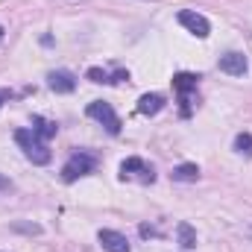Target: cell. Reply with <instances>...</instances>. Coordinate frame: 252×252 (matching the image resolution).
I'll return each instance as SVG.
<instances>
[{
    "mask_svg": "<svg viewBox=\"0 0 252 252\" xmlns=\"http://www.w3.org/2000/svg\"><path fill=\"white\" fill-rule=\"evenodd\" d=\"M0 106H3V94H0Z\"/></svg>",
    "mask_w": 252,
    "mask_h": 252,
    "instance_id": "18",
    "label": "cell"
},
{
    "mask_svg": "<svg viewBox=\"0 0 252 252\" xmlns=\"http://www.w3.org/2000/svg\"><path fill=\"white\" fill-rule=\"evenodd\" d=\"M9 190H12V182H9V179L0 173V193H9Z\"/></svg>",
    "mask_w": 252,
    "mask_h": 252,
    "instance_id": "16",
    "label": "cell"
},
{
    "mask_svg": "<svg viewBox=\"0 0 252 252\" xmlns=\"http://www.w3.org/2000/svg\"><path fill=\"white\" fill-rule=\"evenodd\" d=\"M88 118H94L97 124H103L109 135H118V132H121V118H118V112H115L109 103H103V100H94V103L88 106Z\"/></svg>",
    "mask_w": 252,
    "mask_h": 252,
    "instance_id": "3",
    "label": "cell"
},
{
    "mask_svg": "<svg viewBox=\"0 0 252 252\" xmlns=\"http://www.w3.org/2000/svg\"><path fill=\"white\" fill-rule=\"evenodd\" d=\"M235 150L244 153V156H252V135L250 132H241V135L235 138Z\"/></svg>",
    "mask_w": 252,
    "mask_h": 252,
    "instance_id": "14",
    "label": "cell"
},
{
    "mask_svg": "<svg viewBox=\"0 0 252 252\" xmlns=\"http://www.w3.org/2000/svg\"><path fill=\"white\" fill-rule=\"evenodd\" d=\"M15 141H18V147L24 150V156H27L32 164H47V161H50V150H47L44 138L35 135V129H18V132H15Z\"/></svg>",
    "mask_w": 252,
    "mask_h": 252,
    "instance_id": "1",
    "label": "cell"
},
{
    "mask_svg": "<svg viewBox=\"0 0 252 252\" xmlns=\"http://www.w3.org/2000/svg\"><path fill=\"white\" fill-rule=\"evenodd\" d=\"M176 232H179V244H182L185 250H193V247H196V232L190 229L188 223H179Z\"/></svg>",
    "mask_w": 252,
    "mask_h": 252,
    "instance_id": "12",
    "label": "cell"
},
{
    "mask_svg": "<svg viewBox=\"0 0 252 252\" xmlns=\"http://www.w3.org/2000/svg\"><path fill=\"white\" fill-rule=\"evenodd\" d=\"M196 79H199L196 73H176V76H173V88H176L179 94H188V91L196 88Z\"/></svg>",
    "mask_w": 252,
    "mask_h": 252,
    "instance_id": "10",
    "label": "cell"
},
{
    "mask_svg": "<svg viewBox=\"0 0 252 252\" xmlns=\"http://www.w3.org/2000/svg\"><path fill=\"white\" fill-rule=\"evenodd\" d=\"M164 109V97L161 94H141V100H138V112L141 115H158Z\"/></svg>",
    "mask_w": 252,
    "mask_h": 252,
    "instance_id": "9",
    "label": "cell"
},
{
    "mask_svg": "<svg viewBox=\"0 0 252 252\" xmlns=\"http://www.w3.org/2000/svg\"><path fill=\"white\" fill-rule=\"evenodd\" d=\"M179 24H182L188 32H193L196 38H208V32H211V24H208L199 12H190V9H182V12H179Z\"/></svg>",
    "mask_w": 252,
    "mask_h": 252,
    "instance_id": "4",
    "label": "cell"
},
{
    "mask_svg": "<svg viewBox=\"0 0 252 252\" xmlns=\"http://www.w3.org/2000/svg\"><path fill=\"white\" fill-rule=\"evenodd\" d=\"M217 64H220V70H223V73H229V76H244V73L250 70L247 56H244V53H238V50H229V53H223Z\"/></svg>",
    "mask_w": 252,
    "mask_h": 252,
    "instance_id": "5",
    "label": "cell"
},
{
    "mask_svg": "<svg viewBox=\"0 0 252 252\" xmlns=\"http://www.w3.org/2000/svg\"><path fill=\"white\" fill-rule=\"evenodd\" d=\"M0 38H3V27H0Z\"/></svg>",
    "mask_w": 252,
    "mask_h": 252,
    "instance_id": "17",
    "label": "cell"
},
{
    "mask_svg": "<svg viewBox=\"0 0 252 252\" xmlns=\"http://www.w3.org/2000/svg\"><path fill=\"white\" fill-rule=\"evenodd\" d=\"M97 241L103 244V250L106 252H132L129 250V241H126L121 232H115V229H100Z\"/></svg>",
    "mask_w": 252,
    "mask_h": 252,
    "instance_id": "6",
    "label": "cell"
},
{
    "mask_svg": "<svg viewBox=\"0 0 252 252\" xmlns=\"http://www.w3.org/2000/svg\"><path fill=\"white\" fill-rule=\"evenodd\" d=\"M47 85H50L56 94H70V91L76 88V76H73L70 70H53V73L47 76Z\"/></svg>",
    "mask_w": 252,
    "mask_h": 252,
    "instance_id": "7",
    "label": "cell"
},
{
    "mask_svg": "<svg viewBox=\"0 0 252 252\" xmlns=\"http://www.w3.org/2000/svg\"><path fill=\"white\" fill-rule=\"evenodd\" d=\"M132 173H141L144 182H153V179H156V176H153V167H147L141 158H126L124 164H121V176H124V179L132 176Z\"/></svg>",
    "mask_w": 252,
    "mask_h": 252,
    "instance_id": "8",
    "label": "cell"
},
{
    "mask_svg": "<svg viewBox=\"0 0 252 252\" xmlns=\"http://www.w3.org/2000/svg\"><path fill=\"white\" fill-rule=\"evenodd\" d=\"M32 129H35V135H41V138H53V135H56V124H50V121H44V118H32Z\"/></svg>",
    "mask_w": 252,
    "mask_h": 252,
    "instance_id": "13",
    "label": "cell"
},
{
    "mask_svg": "<svg viewBox=\"0 0 252 252\" xmlns=\"http://www.w3.org/2000/svg\"><path fill=\"white\" fill-rule=\"evenodd\" d=\"M94 167H97V158H94V156H88V153H73V156L64 161L62 176H64V182H73V179L91 173Z\"/></svg>",
    "mask_w": 252,
    "mask_h": 252,
    "instance_id": "2",
    "label": "cell"
},
{
    "mask_svg": "<svg viewBox=\"0 0 252 252\" xmlns=\"http://www.w3.org/2000/svg\"><path fill=\"white\" fill-rule=\"evenodd\" d=\"M88 79H91V82H112V79H109V73H106V70H100V67H91V70H88Z\"/></svg>",
    "mask_w": 252,
    "mask_h": 252,
    "instance_id": "15",
    "label": "cell"
},
{
    "mask_svg": "<svg viewBox=\"0 0 252 252\" xmlns=\"http://www.w3.org/2000/svg\"><path fill=\"white\" fill-rule=\"evenodd\" d=\"M173 179L176 182H196L199 179V167L196 164H179V167H173Z\"/></svg>",
    "mask_w": 252,
    "mask_h": 252,
    "instance_id": "11",
    "label": "cell"
}]
</instances>
